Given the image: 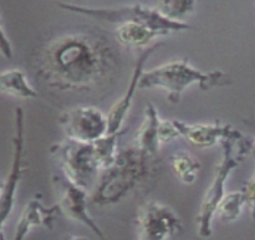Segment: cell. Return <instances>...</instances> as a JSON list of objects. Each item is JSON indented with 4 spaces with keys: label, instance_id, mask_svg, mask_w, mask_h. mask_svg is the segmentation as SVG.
Returning a JSON list of instances; mask_svg holds the SVG:
<instances>
[{
    "label": "cell",
    "instance_id": "obj_5",
    "mask_svg": "<svg viewBox=\"0 0 255 240\" xmlns=\"http://www.w3.org/2000/svg\"><path fill=\"white\" fill-rule=\"evenodd\" d=\"M57 6L74 14L85 15L92 19L117 25L122 22H141L154 29L161 35H168L171 32H179L191 29V26L186 22L167 19L158 11V9H152L141 4L119 7H87L60 1L57 2Z\"/></svg>",
    "mask_w": 255,
    "mask_h": 240
},
{
    "label": "cell",
    "instance_id": "obj_23",
    "mask_svg": "<svg viewBox=\"0 0 255 240\" xmlns=\"http://www.w3.org/2000/svg\"><path fill=\"white\" fill-rule=\"evenodd\" d=\"M66 240H87L86 238H82V237H69Z\"/></svg>",
    "mask_w": 255,
    "mask_h": 240
},
{
    "label": "cell",
    "instance_id": "obj_4",
    "mask_svg": "<svg viewBox=\"0 0 255 240\" xmlns=\"http://www.w3.org/2000/svg\"><path fill=\"white\" fill-rule=\"evenodd\" d=\"M221 143L223 148L222 159L217 164L212 183L204 194L199 213L197 216L198 236L203 239L209 238L213 233V219L217 216L219 203L227 194V181L232 172L238 168L244 156L251 152L252 141L243 137L242 139H223Z\"/></svg>",
    "mask_w": 255,
    "mask_h": 240
},
{
    "label": "cell",
    "instance_id": "obj_2",
    "mask_svg": "<svg viewBox=\"0 0 255 240\" xmlns=\"http://www.w3.org/2000/svg\"><path fill=\"white\" fill-rule=\"evenodd\" d=\"M154 161L136 146L122 149L109 168L97 179L91 202L96 206H114L149 181L154 172Z\"/></svg>",
    "mask_w": 255,
    "mask_h": 240
},
{
    "label": "cell",
    "instance_id": "obj_24",
    "mask_svg": "<svg viewBox=\"0 0 255 240\" xmlns=\"http://www.w3.org/2000/svg\"><path fill=\"white\" fill-rule=\"evenodd\" d=\"M251 152H252V153L254 154V157H255V138L253 139V141H252V144H251Z\"/></svg>",
    "mask_w": 255,
    "mask_h": 240
},
{
    "label": "cell",
    "instance_id": "obj_7",
    "mask_svg": "<svg viewBox=\"0 0 255 240\" xmlns=\"http://www.w3.org/2000/svg\"><path fill=\"white\" fill-rule=\"evenodd\" d=\"M67 138L84 143H94L109 133V120L94 106H79L62 112L59 119Z\"/></svg>",
    "mask_w": 255,
    "mask_h": 240
},
{
    "label": "cell",
    "instance_id": "obj_16",
    "mask_svg": "<svg viewBox=\"0 0 255 240\" xmlns=\"http://www.w3.org/2000/svg\"><path fill=\"white\" fill-rule=\"evenodd\" d=\"M0 94L9 95L17 99H36V90L30 85L21 70L12 69L0 72Z\"/></svg>",
    "mask_w": 255,
    "mask_h": 240
},
{
    "label": "cell",
    "instance_id": "obj_9",
    "mask_svg": "<svg viewBox=\"0 0 255 240\" xmlns=\"http://www.w3.org/2000/svg\"><path fill=\"white\" fill-rule=\"evenodd\" d=\"M52 182L59 192V207L67 218L84 224L101 240H106L101 228L89 213V194L86 188L70 181L64 173L55 174Z\"/></svg>",
    "mask_w": 255,
    "mask_h": 240
},
{
    "label": "cell",
    "instance_id": "obj_13",
    "mask_svg": "<svg viewBox=\"0 0 255 240\" xmlns=\"http://www.w3.org/2000/svg\"><path fill=\"white\" fill-rule=\"evenodd\" d=\"M61 213L59 204L52 207H45L37 198L31 199L22 211L21 217L19 218L15 228L12 240H24L31 228L34 227H46L51 231L57 217ZM0 240H5L4 234H1Z\"/></svg>",
    "mask_w": 255,
    "mask_h": 240
},
{
    "label": "cell",
    "instance_id": "obj_15",
    "mask_svg": "<svg viewBox=\"0 0 255 240\" xmlns=\"http://www.w3.org/2000/svg\"><path fill=\"white\" fill-rule=\"evenodd\" d=\"M117 41L126 47H143L161 36L158 31L141 22H122L115 30Z\"/></svg>",
    "mask_w": 255,
    "mask_h": 240
},
{
    "label": "cell",
    "instance_id": "obj_20",
    "mask_svg": "<svg viewBox=\"0 0 255 240\" xmlns=\"http://www.w3.org/2000/svg\"><path fill=\"white\" fill-rule=\"evenodd\" d=\"M158 137L161 143H168V142H172L176 138H178V137H181V132H179V129L174 124L173 120L172 121L161 120V122H159Z\"/></svg>",
    "mask_w": 255,
    "mask_h": 240
},
{
    "label": "cell",
    "instance_id": "obj_8",
    "mask_svg": "<svg viewBox=\"0 0 255 240\" xmlns=\"http://www.w3.org/2000/svg\"><path fill=\"white\" fill-rule=\"evenodd\" d=\"M137 240H167L183 231L181 218L158 202L144 204L137 216Z\"/></svg>",
    "mask_w": 255,
    "mask_h": 240
},
{
    "label": "cell",
    "instance_id": "obj_17",
    "mask_svg": "<svg viewBox=\"0 0 255 240\" xmlns=\"http://www.w3.org/2000/svg\"><path fill=\"white\" fill-rule=\"evenodd\" d=\"M169 166L177 178L183 184L191 186L196 182L202 164L186 151H177L169 156Z\"/></svg>",
    "mask_w": 255,
    "mask_h": 240
},
{
    "label": "cell",
    "instance_id": "obj_11",
    "mask_svg": "<svg viewBox=\"0 0 255 240\" xmlns=\"http://www.w3.org/2000/svg\"><path fill=\"white\" fill-rule=\"evenodd\" d=\"M174 124L181 132V137L198 148H208L223 139H242L243 134L234 129L232 124H223L221 122L214 123H186L173 120Z\"/></svg>",
    "mask_w": 255,
    "mask_h": 240
},
{
    "label": "cell",
    "instance_id": "obj_25",
    "mask_svg": "<svg viewBox=\"0 0 255 240\" xmlns=\"http://www.w3.org/2000/svg\"><path fill=\"white\" fill-rule=\"evenodd\" d=\"M2 187H4V183H2V182H1V181H0V192H1Z\"/></svg>",
    "mask_w": 255,
    "mask_h": 240
},
{
    "label": "cell",
    "instance_id": "obj_18",
    "mask_svg": "<svg viewBox=\"0 0 255 240\" xmlns=\"http://www.w3.org/2000/svg\"><path fill=\"white\" fill-rule=\"evenodd\" d=\"M197 0H158V11L167 19L184 22L196 10Z\"/></svg>",
    "mask_w": 255,
    "mask_h": 240
},
{
    "label": "cell",
    "instance_id": "obj_6",
    "mask_svg": "<svg viewBox=\"0 0 255 240\" xmlns=\"http://www.w3.org/2000/svg\"><path fill=\"white\" fill-rule=\"evenodd\" d=\"M50 154L59 164L60 172L70 181L89 188L99 179L101 162L94 143H84L66 138L50 147Z\"/></svg>",
    "mask_w": 255,
    "mask_h": 240
},
{
    "label": "cell",
    "instance_id": "obj_21",
    "mask_svg": "<svg viewBox=\"0 0 255 240\" xmlns=\"http://www.w3.org/2000/svg\"><path fill=\"white\" fill-rule=\"evenodd\" d=\"M242 192H243L244 198H246V206L251 211L252 219L255 222V172L253 177L243 187Z\"/></svg>",
    "mask_w": 255,
    "mask_h": 240
},
{
    "label": "cell",
    "instance_id": "obj_22",
    "mask_svg": "<svg viewBox=\"0 0 255 240\" xmlns=\"http://www.w3.org/2000/svg\"><path fill=\"white\" fill-rule=\"evenodd\" d=\"M0 54L7 60L12 59V46L10 40L7 39L6 34H5L4 29L1 26V21H0Z\"/></svg>",
    "mask_w": 255,
    "mask_h": 240
},
{
    "label": "cell",
    "instance_id": "obj_3",
    "mask_svg": "<svg viewBox=\"0 0 255 240\" xmlns=\"http://www.w3.org/2000/svg\"><path fill=\"white\" fill-rule=\"evenodd\" d=\"M233 80L227 72L221 70L201 71L188 62V60H177L167 62L143 72L139 81V89H159L166 91L167 100L172 105L181 102L182 95L188 87L197 85L202 91L216 87L229 86Z\"/></svg>",
    "mask_w": 255,
    "mask_h": 240
},
{
    "label": "cell",
    "instance_id": "obj_1",
    "mask_svg": "<svg viewBox=\"0 0 255 240\" xmlns=\"http://www.w3.org/2000/svg\"><path fill=\"white\" fill-rule=\"evenodd\" d=\"M117 65L110 40L100 31H77L47 41L35 59L37 75L59 91H91Z\"/></svg>",
    "mask_w": 255,
    "mask_h": 240
},
{
    "label": "cell",
    "instance_id": "obj_10",
    "mask_svg": "<svg viewBox=\"0 0 255 240\" xmlns=\"http://www.w3.org/2000/svg\"><path fill=\"white\" fill-rule=\"evenodd\" d=\"M24 111L21 107L15 109V134L12 137V162L9 176L5 181L4 187L0 192V237L2 234V227L11 214L15 204V194L20 178L24 173Z\"/></svg>",
    "mask_w": 255,
    "mask_h": 240
},
{
    "label": "cell",
    "instance_id": "obj_19",
    "mask_svg": "<svg viewBox=\"0 0 255 240\" xmlns=\"http://www.w3.org/2000/svg\"><path fill=\"white\" fill-rule=\"evenodd\" d=\"M246 206V198L243 192H231L223 197L217 208V216L226 223L237 221L241 217L243 207Z\"/></svg>",
    "mask_w": 255,
    "mask_h": 240
},
{
    "label": "cell",
    "instance_id": "obj_14",
    "mask_svg": "<svg viewBox=\"0 0 255 240\" xmlns=\"http://www.w3.org/2000/svg\"><path fill=\"white\" fill-rule=\"evenodd\" d=\"M159 115L153 104H147L144 109V120L141 128L137 131L134 146L152 158H158L159 151Z\"/></svg>",
    "mask_w": 255,
    "mask_h": 240
},
{
    "label": "cell",
    "instance_id": "obj_12",
    "mask_svg": "<svg viewBox=\"0 0 255 240\" xmlns=\"http://www.w3.org/2000/svg\"><path fill=\"white\" fill-rule=\"evenodd\" d=\"M161 45L162 42H156V44L146 47L136 59L131 80H129V84L126 92L121 97V100L115 104V106L110 110L109 115H107V120H109V133L110 132H117L121 129L122 124H124L125 120H126L127 115H128L129 110H131L132 104H133V99L137 89H139V81H141V77L144 72V65H146L147 60L152 56V54L157 49H159Z\"/></svg>",
    "mask_w": 255,
    "mask_h": 240
}]
</instances>
